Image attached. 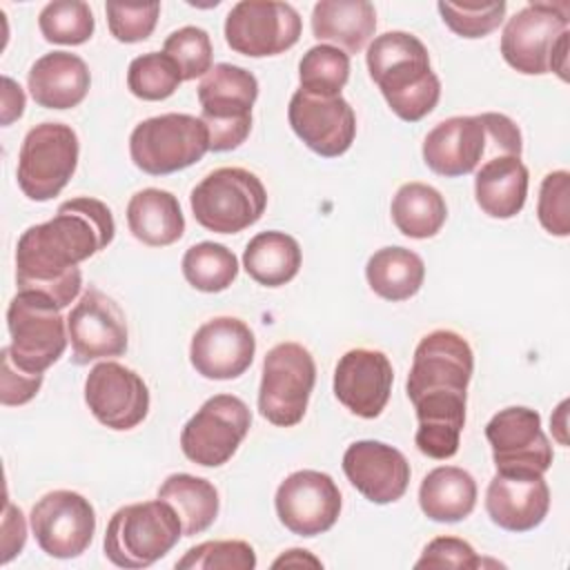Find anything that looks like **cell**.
<instances>
[{
	"instance_id": "obj_39",
	"label": "cell",
	"mask_w": 570,
	"mask_h": 570,
	"mask_svg": "<svg viewBox=\"0 0 570 570\" xmlns=\"http://www.w3.org/2000/svg\"><path fill=\"white\" fill-rule=\"evenodd\" d=\"M163 51L178 65L183 80H194L212 69V40L200 27H180L165 38Z\"/></svg>"
},
{
	"instance_id": "obj_38",
	"label": "cell",
	"mask_w": 570,
	"mask_h": 570,
	"mask_svg": "<svg viewBox=\"0 0 570 570\" xmlns=\"http://www.w3.org/2000/svg\"><path fill=\"white\" fill-rule=\"evenodd\" d=\"M178 570H254L256 552L247 541H205L189 548L178 561Z\"/></svg>"
},
{
	"instance_id": "obj_16",
	"label": "cell",
	"mask_w": 570,
	"mask_h": 570,
	"mask_svg": "<svg viewBox=\"0 0 570 570\" xmlns=\"http://www.w3.org/2000/svg\"><path fill=\"white\" fill-rule=\"evenodd\" d=\"M33 537L53 559H76L94 541L96 510L73 490H53L36 501L29 514Z\"/></svg>"
},
{
	"instance_id": "obj_3",
	"label": "cell",
	"mask_w": 570,
	"mask_h": 570,
	"mask_svg": "<svg viewBox=\"0 0 570 570\" xmlns=\"http://www.w3.org/2000/svg\"><path fill=\"white\" fill-rule=\"evenodd\" d=\"M370 78L390 109L405 122L425 118L441 98L439 76L430 67L425 45L407 31L376 36L365 53Z\"/></svg>"
},
{
	"instance_id": "obj_27",
	"label": "cell",
	"mask_w": 570,
	"mask_h": 570,
	"mask_svg": "<svg viewBox=\"0 0 570 570\" xmlns=\"http://www.w3.org/2000/svg\"><path fill=\"white\" fill-rule=\"evenodd\" d=\"M376 31V11L367 0H321L312 9V33L358 53Z\"/></svg>"
},
{
	"instance_id": "obj_13",
	"label": "cell",
	"mask_w": 570,
	"mask_h": 570,
	"mask_svg": "<svg viewBox=\"0 0 570 570\" xmlns=\"http://www.w3.org/2000/svg\"><path fill=\"white\" fill-rule=\"evenodd\" d=\"M252 425L249 407L234 394H216L185 423L180 432L183 454L203 468L227 463Z\"/></svg>"
},
{
	"instance_id": "obj_19",
	"label": "cell",
	"mask_w": 570,
	"mask_h": 570,
	"mask_svg": "<svg viewBox=\"0 0 570 570\" xmlns=\"http://www.w3.org/2000/svg\"><path fill=\"white\" fill-rule=\"evenodd\" d=\"M287 120L294 134L323 158L345 154L356 136V116L343 96L296 89L287 107Z\"/></svg>"
},
{
	"instance_id": "obj_29",
	"label": "cell",
	"mask_w": 570,
	"mask_h": 570,
	"mask_svg": "<svg viewBox=\"0 0 570 570\" xmlns=\"http://www.w3.org/2000/svg\"><path fill=\"white\" fill-rule=\"evenodd\" d=\"M419 505L436 523L463 521L476 505V481L463 468L439 465L423 476Z\"/></svg>"
},
{
	"instance_id": "obj_25",
	"label": "cell",
	"mask_w": 570,
	"mask_h": 570,
	"mask_svg": "<svg viewBox=\"0 0 570 570\" xmlns=\"http://www.w3.org/2000/svg\"><path fill=\"white\" fill-rule=\"evenodd\" d=\"M27 85L36 105L45 109H71L87 98L91 73L80 56L51 51L31 65Z\"/></svg>"
},
{
	"instance_id": "obj_32",
	"label": "cell",
	"mask_w": 570,
	"mask_h": 570,
	"mask_svg": "<svg viewBox=\"0 0 570 570\" xmlns=\"http://www.w3.org/2000/svg\"><path fill=\"white\" fill-rule=\"evenodd\" d=\"M158 499L167 501L183 525V537L205 532L218 517V490L203 476L187 472L169 474L158 488Z\"/></svg>"
},
{
	"instance_id": "obj_47",
	"label": "cell",
	"mask_w": 570,
	"mask_h": 570,
	"mask_svg": "<svg viewBox=\"0 0 570 570\" xmlns=\"http://www.w3.org/2000/svg\"><path fill=\"white\" fill-rule=\"evenodd\" d=\"M281 566H294V568H301V566H312V568H323L321 559H316L309 550H303V548H292L287 550L285 554H281L272 568H281Z\"/></svg>"
},
{
	"instance_id": "obj_30",
	"label": "cell",
	"mask_w": 570,
	"mask_h": 570,
	"mask_svg": "<svg viewBox=\"0 0 570 570\" xmlns=\"http://www.w3.org/2000/svg\"><path fill=\"white\" fill-rule=\"evenodd\" d=\"M365 278L374 294L385 301L399 303L412 298L425 278L423 258L407 247L376 249L365 265Z\"/></svg>"
},
{
	"instance_id": "obj_15",
	"label": "cell",
	"mask_w": 570,
	"mask_h": 570,
	"mask_svg": "<svg viewBox=\"0 0 570 570\" xmlns=\"http://www.w3.org/2000/svg\"><path fill=\"white\" fill-rule=\"evenodd\" d=\"M485 439L501 474H546L552 465V445L541 430L539 412L530 407L499 410L485 425Z\"/></svg>"
},
{
	"instance_id": "obj_44",
	"label": "cell",
	"mask_w": 570,
	"mask_h": 570,
	"mask_svg": "<svg viewBox=\"0 0 570 570\" xmlns=\"http://www.w3.org/2000/svg\"><path fill=\"white\" fill-rule=\"evenodd\" d=\"M474 548L459 537H436L425 548L414 568H479Z\"/></svg>"
},
{
	"instance_id": "obj_43",
	"label": "cell",
	"mask_w": 570,
	"mask_h": 570,
	"mask_svg": "<svg viewBox=\"0 0 570 570\" xmlns=\"http://www.w3.org/2000/svg\"><path fill=\"white\" fill-rule=\"evenodd\" d=\"M0 401L2 405H24L29 403L40 385H42V374H31L22 370L9 354V345L0 350Z\"/></svg>"
},
{
	"instance_id": "obj_14",
	"label": "cell",
	"mask_w": 570,
	"mask_h": 570,
	"mask_svg": "<svg viewBox=\"0 0 570 570\" xmlns=\"http://www.w3.org/2000/svg\"><path fill=\"white\" fill-rule=\"evenodd\" d=\"M303 31L298 11L287 2L240 0L225 18V40L232 51L263 58L292 49Z\"/></svg>"
},
{
	"instance_id": "obj_17",
	"label": "cell",
	"mask_w": 570,
	"mask_h": 570,
	"mask_svg": "<svg viewBox=\"0 0 570 570\" xmlns=\"http://www.w3.org/2000/svg\"><path fill=\"white\" fill-rule=\"evenodd\" d=\"M73 363L87 365L100 358H116L127 352V321L120 305L100 292L87 287L67 316Z\"/></svg>"
},
{
	"instance_id": "obj_9",
	"label": "cell",
	"mask_w": 570,
	"mask_h": 570,
	"mask_svg": "<svg viewBox=\"0 0 570 570\" xmlns=\"http://www.w3.org/2000/svg\"><path fill=\"white\" fill-rule=\"evenodd\" d=\"M209 151V134L200 118L160 114L138 122L129 136L134 165L149 176H167L198 163Z\"/></svg>"
},
{
	"instance_id": "obj_7",
	"label": "cell",
	"mask_w": 570,
	"mask_h": 570,
	"mask_svg": "<svg viewBox=\"0 0 570 570\" xmlns=\"http://www.w3.org/2000/svg\"><path fill=\"white\" fill-rule=\"evenodd\" d=\"M256 98V76L238 65L218 62L203 76L198 85V102L212 151H232L247 140Z\"/></svg>"
},
{
	"instance_id": "obj_36",
	"label": "cell",
	"mask_w": 570,
	"mask_h": 570,
	"mask_svg": "<svg viewBox=\"0 0 570 570\" xmlns=\"http://www.w3.org/2000/svg\"><path fill=\"white\" fill-rule=\"evenodd\" d=\"M38 27L47 42L73 47L87 42L94 36L96 20L87 2L56 0L42 7L38 16Z\"/></svg>"
},
{
	"instance_id": "obj_10",
	"label": "cell",
	"mask_w": 570,
	"mask_h": 570,
	"mask_svg": "<svg viewBox=\"0 0 570 570\" xmlns=\"http://www.w3.org/2000/svg\"><path fill=\"white\" fill-rule=\"evenodd\" d=\"M80 142L65 122H40L31 127L18 154V187L29 200L56 198L71 180L78 165Z\"/></svg>"
},
{
	"instance_id": "obj_4",
	"label": "cell",
	"mask_w": 570,
	"mask_h": 570,
	"mask_svg": "<svg viewBox=\"0 0 570 570\" xmlns=\"http://www.w3.org/2000/svg\"><path fill=\"white\" fill-rule=\"evenodd\" d=\"M521 131L505 114L452 116L428 131L423 140L425 165L445 178H459L479 169L494 156H521Z\"/></svg>"
},
{
	"instance_id": "obj_8",
	"label": "cell",
	"mask_w": 570,
	"mask_h": 570,
	"mask_svg": "<svg viewBox=\"0 0 570 570\" xmlns=\"http://www.w3.org/2000/svg\"><path fill=\"white\" fill-rule=\"evenodd\" d=\"M189 205L200 227L216 234H238L263 216L267 191L254 171L218 167L191 189Z\"/></svg>"
},
{
	"instance_id": "obj_24",
	"label": "cell",
	"mask_w": 570,
	"mask_h": 570,
	"mask_svg": "<svg viewBox=\"0 0 570 570\" xmlns=\"http://www.w3.org/2000/svg\"><path fill=\"white\" fill-rule=\"evenodd\" d=\"M550 510V488L543 474L497 472L485 490V512L508 532H528L543 523Z\"/></svg>"
},
{
	"instance_id": "obj_28",
	"label": "cell",
	"mask_w": 570,
	"mask_h": 570,
	"mask_svg": "<svg viewBox=\"0 0 570 570\" xmlns=\"http://www.w3.org/2000/svg\"><path fill=\"white\" fill-rule=\"evenodd\" d=\"M127 225L136 240L149 247H165L183 238L185 216L171 191L147 187L127 203Z\"/></svg>"
},
{
	"instance_id": "obj_41",
	"label": "cell",
	"mask_w": 570,
	"mask_h": 570,
	"mask_svg": "<svg viewBox=\"0 0 570 570\" xmlns=\"http://www.w3.org/2000/svg\"><path fill=\"white\" fill-rule=\"evenodd\" d=\"M537 216L548 234H570V174L566 169L550 171L541 180Z\"/></svg>"
},
{
	"instance_id": "obj_26",
	"label": "cell",
	"mask_w": 570,
	"mask_h": 570,
	"mask_svg": "<svg viewBox=\"0 0 570 570\" xmlns=\"http://www.w3.org/2000/svg\"><path fill=\"white\" fill-rule=\"evenodd\" d=\"M528 167L521 156H494L479 165L474 176V198L490 218L517 216L528 198Z\"/></svg>"
},
{
	"instance_id": "obj_35",
	"label": "cell",
	"mask_w": 570,
	"mask_h": 570,
	"mask_svg": "<svg viewBox=\"0 0 570 570\" xmlns=\"http://www.w3.org/2000/svg\"><path fill=\"white\" fill-rule=\"evenodd\" d=\"M350 78V56L332 45H316L298 62L301 89L318 96H341Z\"/></svg>"
},
{
	"instance_id": "obj_5",
	"label": "cell",
	"mask_w": 570,
	"mask_h": 570,
	"mask_svg": "<svg viewBox=\"0 0 570 570\" xmlns=\"http://www.w3.org/2000/svg\"><path fill=\"white\" fill-rule=\"evenodd\" d=\"M568 2H528L501 33V56L519 73L541 76L554 71L568 80Z\"/></svg>"
},
{
	"instance_id": "obj_6",
	"label": "cell",
	"mask_w": 570,
	"mask_h": 570,
	"mask_svg": "<svg viewBox=\"0 0 570 570\" xmlns=\"http://www.w3.org/2000/svg\"><path fill=\"white\" fill-rule=\"evenodd\" d=\"M183 537L176 510L163 501H142L118 508L105 530V557L127 570H138L163 559Z\"/></svg>"
},
{
	"instance_id": "obj_34",
	"label": "cell",
	"mask_w": 570,
	"mask_h": 570,
	"mask_svg": "<svg viewBox=\"0 0 570 570\" xmlns=\"http://www.w3.org/2000/svg\"><path fill=\"white\" fill-rule=\"evenodd\" d=\"M183 276L198 292H223L238 276V258L220 243L203 240L191 245L183 256Z\"/></svg>"
},
{
	"instance_id": "obj_2",
	"label": "cell",
	"mask_w": 570,
	"mask_h": 570,
	"mask_svg": "<svg viewBox=\"0 0 570 570\" xmlns=\"http://www.w3.org/2000/svg\"><path fill=\"white\" fill-rule=\"evenodd\" d=\"M472 372L474 354L461 334L434 330L419 341L405 390L419 421L414 443L421 454L443 461L459 452Z\"/></svg>"
},
{
	"instance_id": "obj_46",
	"label": "cell",
	"mask_w": 570,
	"mask_h": 570,
	"mask_svg": "<svg viewBox=\"0 0 570 570\" xmlns=\"http://www.w3.org/2000/svg\"><path fill=\"white\" fill-rule=\"evenodd\" d=\"M24 111V91L22 87L9 78V76H2V116H0V122L7 127L11 125L13 120H18Z\"/></svg>"
},
{
	"instance_id": "obj_22",
	"label": "cell",
	"mask_w": 570,
	"mask_h": 570,
	"mask_svg": "<svg viewBox=\"0 0 570 570\" xmlns=\"http://www.w3.org/2000/svg\"><path fill=\"white\" fill-rule=\"evenodd\" d=\"M392 383V363L379 350H350L338 358L334 367L336 399L361 419H376L385 410Z\"/></svg>"
},
{
	"instance_id": "obj_11",
	"label": "cell",
	"mask_w": 570,
	"mask_h": 570,
	"mask_svg": "<svg viewBox=\"0 0 570 570\" xmlns=\"http://www.w3.org/2000/svg\"><path fill=\"white\" fill-rule=\"evenodd\" d=\"M258 412L278 428L303 421L316 383V363L307 347L287 341L274 345L263 358Z\"/></svg>"
},
{
	"instance_id": "obj_33",
	"label": "cell",
	"mask_w": 570,
	"mask_h": 570,
	"mask_svg": "<svg viewBox=\"0 0 570 570\" xmlns=\"http://www.w3.org/2000/svg\"><path fill=\"white\" fill-rule=\"evenodd\" d=\"M396 229L407 238H432L448 218V205L439 189L425 183H405L396 189L390 205Z\"/></svg>"
},
{
	"instance_id": "obj_42",
	"label": "cell",
	"mask_w": 570,
	"mask_h": 570,
	"mask_svg": "<svg viewBox=\"0 0 570 570\" xmlns=\"http://www.w3.org/2000/svg\"><path fill=\"white\" fill-rule=\"evenodd\" d=\"M107 13V24L111 36L118 42H140L147 40L158 22L160 16V4L149 2V4H122V2H107L105 4Z\"/></svg>"
},
{
	"instance_id": "obj_21",
	"label": "cell",
	"mask_w": 570,
	"mask_h": 570,
	"mask_svg": "<svg viewBox=\"0 0 570 570\" xmlns=\"http://www.w3.org/2000/svg\"><path fill=\"white\" fill-rule=\"evenodd\" d=\"M256 338L249 325L234 316H216L191 336L189 361L194 370L212 381L238 379L254 361Z\"/></svg>"
},
{
	"instance_id": "obj_20",
	"label": "cell",
	"mask_w": 570,
	"mask_h": 570,
	"mask_svg": "<svg viewBox=\"0 0 570 570\" xmlns=\"http://www.w3.org/2000/svg\"><path fill=\"white\" fill-rule=\"evenodd\" d=\"M85 403L98 423L125 432L145 421L149 390L134 370L116 361H102L87 374Z\"/></svg>"
},
{
	"instance_id": "obj_40",
	"label": "cell",
	"mask_w": 570,
	"mask_h": 570,
	"mask_svg": "<svg viewBox=\"0 0 570 570\" xmlns=\"http://www.w3.org/2000/svg\"><path fill=\"white\" fill-rule=\"evenodd\" d=\"M443 22L461 38H483L492 33L505 18L508 4L499 2H483V4H454V2H439L436 4Z\"/></svg>"
},
{
	"instance_id": "obj_18",
	"label": "cell",
	"mask_w": 570,
	"mask_h": 570,
	"mask_svg": "<svg viewBox=\"0 0 570 570\" xmlns=\"http://www.w3.org/2000/svg\"><path fill=\"white\" fill-rule=\"evenodd\" d=\"M278 521L298 537L327 532L341 514V490L318 470H298L285 476L274 497Z\"/></svg>"
},
{
	"instance_id": "obj_1",
	"label": "cell",
	"mask_w": 570,
	"mask_h": 570,
	"mask_svg": "<svg viewBox=\"0 0 570 570\" xmlns=\"http://www.w3.org/2000/svg\"><path fill=\"white\" fill-rule=\"evenodd\" d=\"M116 234L111 209L91 196L65 200L47 223L31 225L16 245L18 292L47 296L65 309L82 287L78 263L105 249Z\"/></svg>"
},
{
	"instance_id": "obj_31",
	"label": "cell",
	"mask_w": 570,
	"mask_h": 570,
	"mask_svg": "<svg viewBox=\"0 0 570 570\" xmlns=\"http://www.w3.org/2000/svg\"><path fill=\"white\" fill-rule=\"evenodd\" d=\"M301 261L303 254L296 238L276 229L256 234L243 252L245 272L265 287L289 283L298 274Z\"/></svg>"
},
{
	"instance_id": "obj_45",
	"label": "cell",
	"mask_w": 570,
	"mask_h": 570,
	"mask_svg": "<svg viewBox=\"0 0 570 570\" xmlns=\"http://www.w3.org/2000/svg\"><path fill=\"white\" fill-rule=\"evenodd\" d=\"M27 541V523L20 508H16L11 501L4 505V521H2V563H9Z\"/></svg>"
},
{
	"instance_id": "obj_23",
	"label": "cell",
	"mask_w": 570,
	"mask_h": 570,
	"mask_svg": "<svg viewBox=\"0 0 570 570\" xmlns=\"http://www.w3.org/2000/svg\"><path fill=\"white\" fill-rule=\"evenodd\" d=\"M347 481L372 503L399 501L410 485V463L401 450L383 441H354L343 454Z\"/></svg>"
},
{
	"instance_id": "obj_37",
	"label": "cell",
	"mask_w": 570,
	"mask_h": 570,
	"mask_svg": "<svg viewBox=\"0 0 570 570\" xmlns=\"http://www.w3.org/2000/svg\"><path fill=\"white\" fill-rule=\"evenodd\" d=\"M183 82L178 65L165 51L136 56L127 69V87L140 100H165Z\"/></svg>"
},
{
	"instance_id": "obj_12",
	"label": "cell",
	"mask_w": 570,
	"mask_h": 570,
	"mask_svg": "<svg viewBox=\"0 0 570 570\" xmlns=\"http://www.w3.org/2000/svg\"><path fill=\"white\" fill-rule=\"evenodd\" d=\"M7 327L11 358L31 374H42L65 354L67 318L42 294L18 292L7 307Z\"/></svg>"
}]
</instances>
